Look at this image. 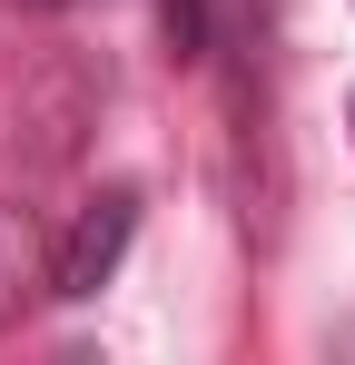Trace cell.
Returning a JSON list of instances; mask_svg holds the SVG:
<instances>
[{
    "mask_svg": "<svg viewBox=\"0 0 355 365\" xmlns=\"http://www.w3.org/2000/svg\"><path fill=\"white\" fill-rule=\"evenodd\" d=\"M128 237H138V187H99L69 217V237L50 247V297H99L128 257Z\"/></svg>",
    "mask_w": 355,
    "mask_h": 365,
    "instance_id": "obj_1",
    "label": "cell"
},
{
    "mask_svg": "<svg viewBox=\"0 0 355 365\" xmlns=\"http://www.w3.org/2000/svg\"><path fill=\"white\" fill-rule=\"evenodd\" d=\"M346 119H355V99H346Z\"/></svg>",
    "mask_w": 355,
    "mask_h": 365,
    "instance_id": "obj_5",
    "label": "cell"
},
{
    "mask_svg": "<svg viewBox=\"0 0 355 365\" xmlns=\"http://www.w3.org/2000/svg\"><path fill=\"white\" fill-rule=\"evenodd\" d=\"M20 10H69V0H20Z\"/></svg>",
    "mask_w": 355,
    "mask_h": 365,
    "instance_id": "obj_4",
    "label": "cell"
},
{
    "mask_svg": "<svg viewBox=\"0 0 355 365\" xmlns=\"http://www.w3.org/2000/svg\"><path fill=\"white\" fill-rule=\"evenodd\" d=\"M30 287H50V247H40V227L20 207H0V316H10V297H30Z\"/></svg>",
    "mask_w": 355,
    "mask_h": 365,
    "instance_id": "obj_2",
    "label": "cell"
},
{
    "mask_svg": "<svg viewBox=\"0 0 355 365\" xmlns=\"http://www.w3.org/2000/svg\"><path fill=\"white\" fill-rule=\"evenodd\" d=\"M158 20H168L178 60H207V0H158Z\"/></svg>",
    "mask_w": 355,
    "mask_h": 365,
    "instance_id": "obj_3",
    "label": "cell"
}]
</instances>
